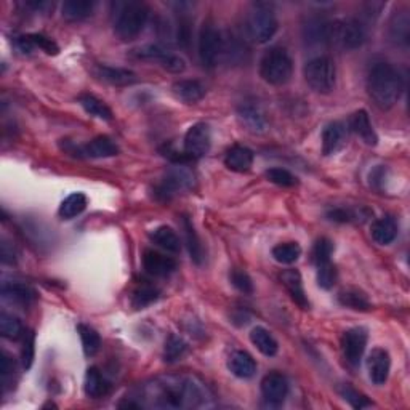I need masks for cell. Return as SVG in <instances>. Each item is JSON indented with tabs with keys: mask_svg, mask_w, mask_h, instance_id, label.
Segmentation results:
<instances>
[{
	"mask_svg": "<svg viewBox=\"0 0 410 410\" xmlns=\"http://www.w3.org/2000/svg\"><path fill=\"white\" fill-rule=\"evenodd\" d=\"M402 77L396 68L388 63H377L367 77V92L375 106L388 111L396 105L402 93Z\"/></svg>",
	"mask_w": 410,
	"mask_h": 410,
	"instance_id": "cell-1",
	"label": "cell"
},
{
	"mask_svg": "<svg viewBox=\"0 0 410 410\" xmlns=\"http://www.w3.org/2000/svg\"><path fill=\"white\" fill-rule=\"evenodd\" d=\"M294 74V61L283 47H273L260 61V76L271 85H285Z\"/></svg>",
	"mask_w": 410,
	"mask_h": 410,
	"instance_id": "cell-2",
	"label": "cell"
},
{
	"mask_svg": "<svg viewBox=\"0 0 410 410\" xmlns=\"http://www.w3.org/2000/svg\"><path fill=\"white\" fill-rule=\"evenodd\" d=\"M247 34L256 43H266L278 32L279 23L273 8L266 3H254L245 19Z\"/></svg>",
	"mask_w": 410,
	"mask_h": 410,
	"instance_id": "cell-3",
	"label": "cell"
},
{
	"mask_svg": "<svg viewBox=\"0 0 410 410\" xmlns=\"http://www.w3.org/2000/svg\"><path fill=\"white\" fill-rule=\"evenodd\" d=\"M147 21V7L140 2L123 3L121 12L117 13L114 31L117 37L123 42L133 41L140 36Z\"/></svg>",
	"mask_w": 410,
	"mask_h": 410,
	"instance_id": "cell-4",
	"label": "cell"
},
{
	"mask_svg": "<svg viewBox=\"0 0 410 410\" xmlns=\"http://www.w3.org/2000/svg\"><path fill=\"white\" fill-rule=\"evenodd\" d=\"M365 41L364 26L358 19H337L327 23V36L325 42L337 45L345 50H356Z\"/></svg>",
	"mask_w": 410,
	"mask_h": 410,
	"instance_id": "cell-5",
	"label": "cell"
},
{
	"mask_svg": "<svg viewBox=\"0 0 410 410\" xmlns=\"http://www.w3.org/2000/svg\"><path fill=\"white\" fill-rule=\"evenodd\" d=\"M305 81L314 92L327 95L335 87V63L329 57H316L305 64Z\"/></svg>",
	"mask_w": 410,
	"mask_h": 410,
	"instance_id": "cell-6",
	"label": "cell"
},
{
	"mask_svg": "<svg viewBox=\"0 0 410 410\" xmlns=\"http://www.w3.org/2000/svg\"><path fill=\"white\" fill-rule=\"evenodd\" d=\"M223 52V37L212 19H205L199 32V58L204 68H215Z\"/></svg>",
	"mask_w": 410,
	"mask_h": 410,
	"instance_id": "cell-7",
	"label": "cell"
},
{
	"mask_svg": "<svg viewBox=\"0 0 410 410\" xmlns=\"http://www.w3.org/2000/svg\"><path fill=\"white\" fill-rule=\"evenodd\" d=\"M212 145L210 127L205 122H197L186 132L185 154L191 159H199L205 156Z\"/></svg>",
	"mask_w": 410,
	"mask_h": 410,
	"instance_id": "cell-8",
	"label": "cell"
},
{
	"mask_svg": "<svg viewBox=\"0 0 410 410\" xmlns=\"http://www.w3.org/2000/svg\"><path fill=\"white\" fill-rule=\"evenodd\" d=\"M367 347V332L360 327L349 329L342 337V351L349 365L358 367Z\"/></svg>",
	"mask_w": 410,
	"mask_h": 410,
	"instance_id": "cell-9",
	"label": "cell"
},
{
	"mask_svg": "<svg viewBox=\"0 0 410 410\" xmlns=\"http://www.w3.org/2000/svg\"><path fill=\"white\" fill-rule=\"evenodd\" d=\"M192 180H194V178H192V174L189 170L181 165H176L174 169L167 172L164 180L161 183L157 194H161L164 199H170V197H174L178 192L189 189L192 186Z\"/></svg>",
	"mask_w": 410,
	"mask_h": 410,
	"instance_id": "cell-10",
	"label": "cell"
},
{
	"mask_svg": "<svg viewBox=\"0 0 410 410\" xmlns=\"http://www.w3.org/2000/svg\"><path fill=\"white\" fill-rule=\"evenodd\" d=\"M289 393V383L283 373L271 372L261 380V394L273 406H280Z\"/></svg>",
	"mask_w": 410,
	"mask_h": 410,
	"instance_id": "cell-11",
	"label": "cell"
},
{
	"mask_svg": "<svg viewBox=\"0 0 410 410\" xmlns=\"http://www.w3.org/2000/svg\"><path fill=\"white\" fill-rule=\"evenodd\" d=\"M143 268L147 274L154 278H165L176 269V261L172 256H167L161 252L146 250L143 254Z\"/></svg>",
	"mask_w": 410,
	"mask_h": 410,
	"instance_id": "cell-12",
	"label": "cell"
},
{
	"mask_svg": "<svg viewBox=\"0 0 410 410\" xmlns=\"http://www.w3.org/2000/svg\"><path fill=\"white\" fill-rule=\"evenodd\" d=\"M367 369L369 377L375 385H385L389 377V370H391V358L387 349L375 348L369 354L367 359Z\"/></svg>",
	"mask_w": 410,
	"mask_h": 410,
	"instance_id": "cell-13",
	"label": "cell"
},
{
	"mask_svg": "<svg viewBox=\"0 0 410 410\" xmlns=\"http://www.w3.org/2000/svg\"><path fill=\"white\" fill-rule=\"evenodd\" d=\"M93 72H95V76L100 79V81L110 83V85L123 87V85H132V83L136 82V74L125 68H114V66H107V64H98V66H95V69H93Z\"/></svg>",
	"mask_w": 410,
	"mask_h": 410,
	"instance_id": "cell-14",
	"label": "cell"
},
{
	"mask_svg": "<svg viewBox=\"0 0 410 410\" xmlns=\"http://www.w3.org/2000/svg\"><path fill=\"white\" fill-rule=\"evenodd\" d=\"M79 156L90 157V159H105V157H112L119 154V147L110 136H96L85 146L79 147Z\"/></svg>",
	"mask_w": 410,
	"mask_h": 410,
	"instance_id": "cell-15",
	"label": "cell"
},
{
	"mask_svg": "<svg viewBox=\"0 0 410 410\" xmlns=\"http://www.w3.org/2000/svg\"><path fill=\"white\" fill-rule=\"evenodd\" d=\"M237 114H239V119L247 130L254 132V133H261L265 132L266 128V119L263 111L260 110L258 105L255 103H242L237 110Z\"/></svg>",
	"mask_w": 410,
	"mask_h": 410,
	"instance_id": "cell-16",
	"label": "cell"
},
{
	"mask_svg": "<svg viewBox=\"0 0 410 410\" xmlns=\"http://www.w3.org/2000/svg\"><path fill=\"white\" fill-rule=\"evenodd\" d=\"M349 127H351V130L367 146H375L378 143V136L373 130L372 122H370V117L367 114V111H364V110L356 111L354 114L349 117Z\"/></svg>",
	"mask_w": 410,
	"mask_h": 410,
	"instance_id": "cell-17",
	"label": "cell"
},
{
	"mask_svg": "<svg viewBox=\"0 0 410 410\" xmlns=\"http://www.w3.org/2000/svg\"><path fill=\"white\" fill-rule=\"evenodd\" d=\"M280 280H283L284 287L287 289V292L292 296V300L295 301L300 308L308 309L309 308V301L308 296H306V292L303 289V280H301V274L296 269H285L283 274H280Z\"/></svg>",
	"mask_w": 410,
	"mask_h": 410,
	"instance_id": "cell-18",
	"label": "cell"
},
{
	"mask_svg": "<svg viewBox=\"0 0 410 410\" xmlns=\"http://www.w3.org/2000/svg\"><path fill=\"white\" fill-rule=\"evenodd\" d=\"M172 92L176 100L186 103V105H194L205 96V87L199 81H189V79L175 82Z\"/></svg>",
	"mask_w": 410,
	"mask_h": 410,
	"instance_id": "cell-19",
	"label": "cell"
},
{
	"mask_svg": "<svg viewBox=\"0 0 410 410\" xmlns=\"http://www.w3.org/2000/svg\"><path fill=\"white\" fill-rule=\"evenodd\" d=\"M254 152H252L249 147L236 145L226 152L225 165L228 167L229 170L244 174V172H249L252 165H254Z\"/></svg>",
	"mask_w": 410,
	"mask_h": 410,
	"instance_id": "cell-20",
	"label": "cell"
},
{
	"mask_svg": "<svg viewBox=\"0 0 410 410\" xmlns=\"http://www.w3.org/2000/svg\"><path fill=\"white\" fill-rule=\"evenodd\" d=\"M347 130L342 122H330L322 130V152L325 156L335 154L345 143Z\"/></svg>",
	"mask_w": 410,
	"mask_h": 410,
	"instance_id": "cell-21",
	"label": "cell"
},
{
	"mask_svg": "<svg viewBox=\"0 0 410 410\" xmlns=\"http://www.w3.org/2000/svg\"><path fill=\"white\" fill-rule=\"evenodd\" d=\"M228 367L231 373L236 375L237 378H252L256 372V364L254 358L245 351H236L231 354L228 360Z\"/></svg>",
	"mask_w": 410,
	"mask_h": 410,
	"instance_id": "cell-22",
	"label": "cell"
},
{
	"mask_svg": "<svg viewBox=\"0 0 410 410\" xmlns=\"http://www.w3.org/2000/svg\"><path fill=\"white\" fill-rule=\"evenodd\" d=\"M95 7L96 3L90 2V0H68L63 3L61 14L68 21H82V19L92 17Z\"/></svg>",
	"mask_w": 410,
	"mask_h": 410,
	"instance_id": "cell-23",
	"label": "cell"
},
{
	"mask_svg": "<svg viewBox=\"0 0 410 410\" xmlns=\"http://www.w3.org/2000/svg\"><path fill=\"white\" fill-rule=\"evenodd\" d=\"M370 234H372V239L380 245L391 244L398 236L396 221H394V218H391V216H383V218L377 220L372 225Z\"/></svg>",
	"mask_w": 410,
	"mask_h": 410,
	"instance_id": "cell-24",
	"label": "cell"
},
{
	"mask_svg": "<svg viewBox=\"0 0 410 410\" xmlns=\"http://www.w3.org/2000/svg\"><path fill=\"white\" fill-rule=\"evenodd\" d=\"M389 37L394 43L407 45L410 37V18L407 12L394 13L389 21Z\"/></svg>",
	"mask_w": 410,
	"mask_h": 410,
	"instance_id": "cell-25",
	"label": "cell"
},
{
	"mask_svg": "<svg viewBox=\"0 0 410 410\" xmlns=\"http://www.w3.org/2000/svg\"><path fill=\"white\" fill-rule=\"evenodd\" d=\"M107 389H110V385H107L100 370L96 367L88 369L85 373V382H83V391L87 396L92 399L103 398L107 393Z\"/></svg>",
	"mask_w": 410,
	"mask_h": 410,
	"instance_id": "cell-26",
	"label": "cell"
},
{
	"mask_svg": "<svg viewBox=\"0 0 410 410\" xmlns=\"http://www.w3.org/2000/svg\"><path fill=\"white\" fill-rule=\"evenodd\" d=\"M250 342L254 343V347L258 349L261 354L273 358L278 354L279 345L276 342V338L271 335L265 327H255L250 332Z\"/></svg>",
	"mask_w": 410,
	"mask_h": 410,
	"instance_id": "cell-27",
	"label": "cell"
},
{
	"mask_svg": "<svg viewBox=\"0 0 410 410\" xmlns=\"http://www.w3.org/2000/svg\"><path fill=\"white\" fill-rule=\"evenodd\" d=\"M150 237L157 247H161L165 252H170V254H178L181 250L180 239H178L175 231L169 228V226H159V228L152 231Z\"/></svg>",
	"mask_w": 410,
	"mask_h": 410,
	"instance_id": "cell-28",
	"label": "cell"
},
{
	"mask_svg": "<svg viewBox=\"0 0 410 410\" xmlns=\"http://www.w3.org/2000/svg\"><path fill=\"white\" fill-rule=\"evenodd\" d=\"M87 209V196L82 192H72L59 205V216L64 220H72Z\"/></svg>",
	"mask_w": 410,
	"mask_h": 410,
	"instance_id": "cell-29",
	"label": "cell"
},
{
	"mask_svg": "<svg viewBox=\"0 0 410 410\" xmlns=\"http://www.w3.org/2000/svg\"><path fill=\"white\" fill-rule=\"evenodd\" d=\"M183 228H185V236H186V245L187 250H189V255L192 261L196 265H202L204 261V247L201 244L199 236H197L194 226L189 221V218H183Z\"/></svg>",
	"mask_w": 410,
	"mask_h": 410,
	"instance_id": "cell-30",
	"label": "cell"
},
{
	"mask_svg": "<svg viewBox=\"0 0 410 410\" xmlns=\"http://www.w3.org/2000/svg\"><path fill=\"white\" fill-rule=\"evenodd\" d=\"M79 105L83 107L87 114H90L101 121H112V111L105 105V101L98 100L93 95H81L79 96Z\"/></svg>",
	"mask_w": 410,
	"mask_h": 410,
	"instance_id": "cell-31",
	"label": "cell"
},
{
	"mask_svg": "<svg viewBox=\"0 0 410 410\" xmlns=\"http://www.w3.org/2000/svg\"><path fill=\"white\" fill-rule=\"evenodd\" d=\"M2 295L5 300L12 301V303L26 306L36 298L34 290L24 284H5L2 287Z\"/></svg>",
	"mask_w": 410,
	"mask_h": 410,
	"instance_id": "cell-32",
	"label": "cell"
},
{
	"mask_svg": "<svg viewBox=\"0 0 410 410\" xmlns=\"http://www.w3.org/2000/svg\"><path fill=\"white\" fill-rule=\"evenodd\" d=\"M77 332L81 335V342H82V348L85 356H95L101 348V338L95 329L88 327L85 324H79L77 325Z\"/></svg>",
	"mask_w": 410,
	"mask_h": 410,
	"instance_id": "cell-33",
	"label": "cell"
},
{
	"mask_svg": "<svg viewBox=\"0 0 410 410\" xmlns=\"http://www.w3.org/2000/svg\"><path fill=\"white\" fill-rule=\"evenodd\" d=\"M338 301L340 305L345 306V308H349L354 311H369L372 308L369 303L367 296L356 289H348V290H343V292H340Z\"/></svg>",
	"mask_w": 410,
	"mask_h": 410,
	"instance_id": "cell-34",
	"label": "cell"
},
{
	"mask_svg": "<svg viewBox=\"0 0 410 410\" xmlns=\"http://www.w3.org/2000/svg\"><path fill=\"white\" fill-rule=\"evenodd\" d=\"M301 255V247L296 242H285L273 249V258L280 265H294Z\"/></svg>",
	"mask_w": 410,
	"mask_h": 410,
	"instance_id": "cell-35",
	"label": "cell"
},
{
	"mask_svg": "<svg viewBox=\"0 0 410 410\" xmlns=\"http://www.w3.org/2000/svg\"><path fill=\"white\" fill-rule=\"evenodd\" d=\"M157 298H159V290H157L154 285L143 284L140 287H136L135 292H133L132 305L135 306L136 309H143L151 303H154Z\"/></svg>",
	"mask_w": 410,
	"mask_h": 410,
	"instance_id": "cell-36",
	"label": "cell"
},
{
	"mask_svg": "<svg viewBox=\"0 0 410 410\" xmlns=\"http://www.w3.org/2000/svg\"><path fill=\"white\" fill-rule=\"evenodd\" d=\"M0 334H2L3 338L18 340L23 334L21 320L14 318L13 314L2 313L0 314Z\"/></svg>",
	"mask_w": 410,
	"mask_h": 410,
	"instance_id": "cell-37",
	"label": "cell"
},
{
	"mask_svg": "<svg viewBox=\"0 0 410 410\" xmlns=\"http://www.w3.org/2000/svg\"><path fill=\"white\" fill-rule=\"evenodd\" d=\"M337 283V269L332 261H325V263L318 265V284L320 289L330 290Z\"/></svg>",
	"mask_w": 410,
	"mask_h": 410,
	"instance_id": "cell-38",
	"label": "cell"
},
{
	"mask_svg": "<svg viewBox=\"0 0 410 410\" xmlns=\"http://www.w3.org/2000/svg\"><path fill=\"white\" fill-rule=\"evenodd\" d=\"M186 349H187V345L183 342L180 337L172 335V337L165 342L164 358L167 362H175V360L183 358V354L186 353Z\"/></svg>",
	"mask_w": 410,
	"mask_h": 410,
	"instance_id": "cell-39",
	"label": "cell"
},
{
	"mask_svg": "<svg viewBox=\"0 0 410 410\" xmlns=\"http://www.w3.org/2000/svg\"><path fill=\"white\" fill-rule=\"evenodd\" d=\"M332 254H334V242L327 239V237H320V239L314 244L313 260L316 265L330 261V256H332Z\"/></svg>",
	"mask_w": 410,
	"mask_h": 410,
	"instance_id": "cell-40",
	"label": "cell"
},
{
	"mask_svg": "<svg viewBox=\"0 0 410 410\" xmlns=\"http://www.w3.org/2000/svg\"><path fill=\"white\" fill-rule=\"evenodd\" d=\"M162 401L169 407H181L186 401V391L183 387H169L161 394Z\"/></svg>",
	"mask_w": 410,
	"mask_h": 410,
	"instance_id": "cell-41",
	"label": "cell"
},
{
	"mask_svg": "<svg viewBox=\"0 0 410 410\" xmlns=\"http://www.w3.org/2000/svg\"><path fill=\"white\" fill-rule=\"evenodd\" d=\"M231 284L242 294H252L254 292V283H252L250 276L239 268H234L229 274Z\"/></svg>",
	"mask_w": 410,
	"mask_h": 410,
	"instance_id": "cell-42",
	"label": "cell"
},
{
	"mask_svg": "<svg viewBox=\"0 0 410 410\" xmlns=\"http://www.w3.org/2000/svg\"><path fill=\"white\" fill-rule=\"evenodd\" d=\"M157 61L161 63L162 68L167 69L169 72H174V74H180L186 69L185 59L175 55V53H170L169 50H165L164 53H162V57L157 59Z\"/></svg>",
	"mask_w": 410,
	"mask_h": 410,
	"instance_id": "cell-43",
	"label": "cell"
},
{
	"mask_svg": "<svg viewBox=\"0 0 410 410\" xmlns=\"http://www.w3.org/2000/svg\"><path fill=\"white\" fill-rule=\"evenodd\" d=\"M266 178L274 185L283 187H292L296 185V178L285 169H269L266 172Z\"/></svg>",
	"mask_w": 410,
	"mask_h": 410,
	"instance_id": "cell-44",
	"label": "cell"
},
{
	"mask_svg": "<svg viewBox=\"0 0 410 410\" xmlns=\"http://www.w3.org/2000/svg\"><path fill=\"white\" fill-rule=\"evenodd\" d=\"M327 216L332 221H338V223H351V221H359L360 214L359 210L354 209H334L329 212Z\"/></svg>",
	"mask_w": 410,
	"mask_h": 410,
	"instance_id": "cell-45",
	"label": "cell"
},
{
	"mask_svg": "<svg viewBox=\"0 0 410 410\" xmlns=\"http://www.w3.org/2000/svg\"><path fill=\"white\" fill-rule=\"evenodd\" d=\"M342 396H343L345 399H347V401H348L349 404H351V406H353L354 409H362V407L372 406V402H370L367 398L362 396V394L356 391V389L351 388V387H345V388L342 389Z\"/></svg>",
	"mask_w": 410,
	"mask_h": 410,
	"instance_id": "cell-46",
	"label": "cell"
},
{
	"mask_svg": "<svg viewBox=\"0 0 410 410\" xmlns=\"http://www.w3.org/2000/svg\"><path fill=\"white\" fill-rule=\"evenodd\" d=\"M34 334L29 332L24 335V342H23V349H21V362L23 367L29 370L34 362Z\"/></svg>",
	"mask_w": 410,
	"mask_h": 410,
	"instance_id": "cell-47",
	"label": "cell"
},
{
	"mask_svg": "<svg viewBox=\"0 0 410 410\" xmlns=\"http://www.w3.org/2000/svg\"><path fill=\"white\" fill-rule=\"evenodd\" d=\"M29 36H31V41L34 42V45L41 48V50L48 53V55H58L59 48L50 37L43 36V34H29Z\"/></svg>",
	"mask_w": 410,
	"mask_h": 410,
	"instance_id": "cell-48",
	"label": "cell"
},
{
	"mask_svg": "<svg viewBox=\"0 0 410 410\" xmlns=\"http://www.w3.org/2000/svg\"><path fill=\"white\" fill-rule=\"evenodd\" d=\"M0 370H2V377L7 378L10 373L13 372V360L10 359L7 353H2V365H0Z\"/></svg>",
	"mask_w": 410,
	"mask_h": 410,
	"instance_id": "cell-49",
	"label": "cell"
}]
</instances>
